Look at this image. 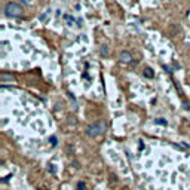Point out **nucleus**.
Returning <instances> with one entry per match:
<instances>
[{"instance_id": "f257e3e1", "label": "nucleus", "mask_w": 190, "mask_h": 190, "mask_svg": "<svg viewBox=\"0 0 190 190\" xmlns=\"http://www.w3.org/2000/svg\"><path fill=\"white\" fill-rule=\"evenodd\" d=\"M106 131H107V122L104 119H101L97 123L89 125L86 128V135L91 137V138H95V137H100L101 134H104Z\"/></svg>"}, {"instance_id": "423d86ee", "label": "nucleus", "mask_w": 190, "mask_h": 190, "mask_svg": "<svg viewBox=\"0 0 190 190\" xmlns=\"http://www.w3.org/2000/svg\"><path fill=\"white\" fill-rule=\"evenodd\" d=\"M144 76L148 77V79H152V77L154 76V74H153V70H152V68H146V70H144Z\"/></svg>"}, {"instance_id": "1a4fd4ad", "label": "nucleus", "mask_w": 190, "mask_h": 190, "mask_svg": "<svg viewBox=\"0 0 190 190\" xmlns=\"http://www.w3.org/2000/svg\"><path fill=\"white\" fill-rule=\"evenodd\" d=\"M77 190H86V184L83 183V181H79L77 183Z\"/></svg>"}, {"instance_id": "4468645a", "label": "nucleus", "mask_w": 190, "mask_h": 190, "mask_svg": "<svg viewBox=\"0 0 190 190\" xmlns=\"http://www.w3.org/2000/svg\"><path fill=\"white\" fill-rule=\"evenodd\" d=\"M184 108H186V110H189V108H190V106L187 104V102H184Z\"/></svg>"}, {"instance_id": "f8f14e48", "label": "nucleus", "mask_w": 190, "mask_h": 190, "mask_svg": "<svg viewBox=\"0 0 190 190\" xmlns=\"http://www.w3.org/2000/svg\"><path fill=\"white\" fill-rule=\"evenodd\" d=\"M11 178H12V174H11V175H7V177H5V178H3V180H2V183H3V184H6L7 181H9V180H11Z\"/></svg>"}, {"instance_id": "ddd939ff", "label": "nucleus", "mask_w": 190, "mask_h": 190, "mask_svg": "<svg viewBox=\"0 0 190 190\" xmlns=\"http://www.w3.org/2000/svg\"><path fill=\"white\" fill-rule=\"evenodd\" d=\"M140 150H144V142L140 141Z\"/></svg>"}, {"instance_id": "0eeeda50", "label": "nucleus", "mask_w": 190, "mask_h": 190, "mask_svg": "<svg viewBox=\"0 0 190 190\" xmlns=\"http://www.w3.org/2000/svg\"><path fill=\"white\" fill-rule=\"evenodd\" d=\"M154 123H156V125H163V126H166V125H168V122H166L165 119H154Z\"/></svg>"}, {"instance_id": "39448f33", "label": "nucleus", "mask_w": 190, "mask_h": 190, "mask_svg": "<svg viewBox=\"0 0 190 190\" xmlns=\"http://www.w3.org/2000/svg\"><path fill=\"white\" fill-rule=\"evenodd\" d=\"M100 52H101V55H102V57H107V55H108V52H110V49H108V46H107V45H101Z\"/></svg>"}, {"instance_id": "2eb2a0df", "label": "nucleus", "mask_w": 190, "mask_h": 190, "mask_svg": "<svg viewBox=\"0 0 190 190\" xmlns=\"http://www.w3.org/2000/svg\"><path fill=\"white\" fill-rule=\"evenodd\" d=\"M37 190H45V189H37Z\"/></svg>"}, {"instance_id": "f03ea898", "label": "nucleus", "mask_w": 190, "mask_h": 190, "mask_svg": "<svg viewBox=\"0 0 190 190\" xmlns=\"http://www.w3.org/2000/svg\"><path fill=\"white\" fill-rule=\"evenodd\" d=\"M22 7L17 3H13V2H9V3H6L5 6V15L9 18H19L22 17Z\"/></svg>"}, {"instance_id": "7ed1b4c3", "label": "nucleus", "mask_w": 190, "mask_h": 190, "mask_svg": "<svg viewBox=\"0 0 190 190\" xmlns=\"http://www.w3.org/2000/svg\"><path fill=\"white\" fill-rule=\"evenodd\" d=\"M119 59H120L122 62H131V61H132V55H131L129 52L123 51V52H120V55H119Z\"/></svg>"}, {"instance_id": "6e6552de", "label": "nucleus", "mask_w": 190, "mask_h": 190, "mask_svg": "<svg viewBox=\"0 0 190 190\" xmlns=\"http://www.w3.org/2000/svg\"><path fill=\"white\" fill-rule=\"evenodd\" d=\"M49 142H51V146H52V147H55V146H57V142H58L57 137H55V135H52L51 138H49Z\"/></svg>"}, {"instance_id": "20e7f679", "label": "nucleus", "mask_w": 190, "mask_h": 190, "mask_svg": "<svg viewBox=\"0 0 190 190\" xmlns=\"http://www.w3.org/2000/svg\"><path fill=\"white\" fill-rule=\"evenodd\" d=\"M0 80H2L3 83H5L6 80L13 82V76H12V74H7V73H2V74H0Z\"/></svg>"}, {"instance_id": "9b49d317", "label": "nucleus", "mask_w": 190, "mask_h": 190, "mask_svg": "<svg viewBox=\"0 0 190 190\" xmlns=\"http://www.w3.org/2000/svg\"><path fill=\"white\" fill-rule=\"evenodd\" d=\"M48 168H49V171L52 172V174H55V172H57V169H55V166H53L52 163H49V165H48Z\"/></svg>"}, {"instance_id": "9d476101", "label": "nucleus", "mask_w": 190, "mask_h": 190, "mask_svg": "<svg viewBox=\"0 0 190 190\" xmlns=\"http://www.w3.org/2000/svg\"><path fill=\"white\" fill-rule=\"evenodd\" d=\"M64 18L68 21V22H74V18L71 17V15H64Z\"/></svg>"}]
</instances>
